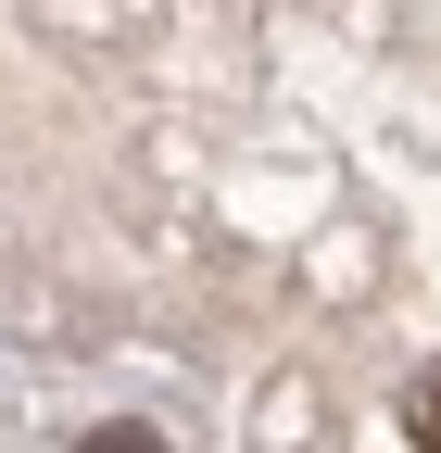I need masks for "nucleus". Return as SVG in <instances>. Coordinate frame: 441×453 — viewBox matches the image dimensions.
<instances>
[{
	"instance_id": "1",
	"label": "nucleus",
	"mask_w": 441,
	"mask_h": 453,
	"mask_svg": "<svg viewBox=\"0 0 441 453\" xmlns=\"http://www.w3.org/2000/svg\"><path fill=\"white\" fill-rule=\"evenodd\" d=\"M404 441H429V453H441V365L404 390Z\"/></svg>"
}]
</instances>
